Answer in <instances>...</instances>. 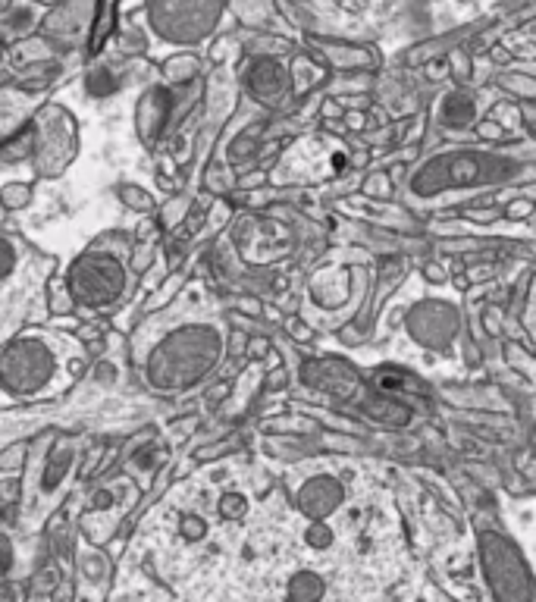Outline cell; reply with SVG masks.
I'll list each match as a JSON object with an SVG mask.
<instances>
[]
</instances>
